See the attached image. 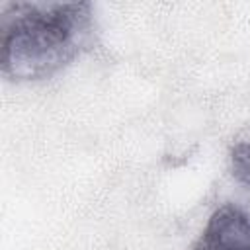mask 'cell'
Masks as SVG:
<instances>
[{
    "instance_id": "obj_2",
    "label": "cell",
    "mask_w": 250,
    "mask_h": 250,
    "mask_svg": "<svg viewBox=\"0 0 250 250\" xmlns=\"http://www.w3.org/2000/svg\"><path fill=\"white\" fill-rule=\"evenodd\" d=\"M189 250H250V213L236 203L217 207Z\"/></svg>"
},
{
    "instance_id": "obj_1",
    "label": "cell",
    "mask_w": 250,
    "mask_h": 250,
    "mask_svg": "<svg viewBox=\"0 0 250 250\" xmlns=\"http://www.w3.org/2000/svg\"><path fill=\"white\" fill-rule=\"evenodd\" d=\"M92 39L90 2H10L0 23L2 74L16 82L49 78L88 51Z\"/></svg>"
},
{
    "instance_id": "obj_3",
    "label": "cell",
    "mask_w": 250,
    "mask_h": 250,
    "mask_svg": "<svg viewBox=\"0 0 250 250\" xmlns=\"http://www.w3.org/2000/svg\"><path fill=\"white\" fill-rule=\"evenodd\" d=\"M230 174L240 186L250 189V141L230 148Z\"/></svg>"
}]
</instances>
